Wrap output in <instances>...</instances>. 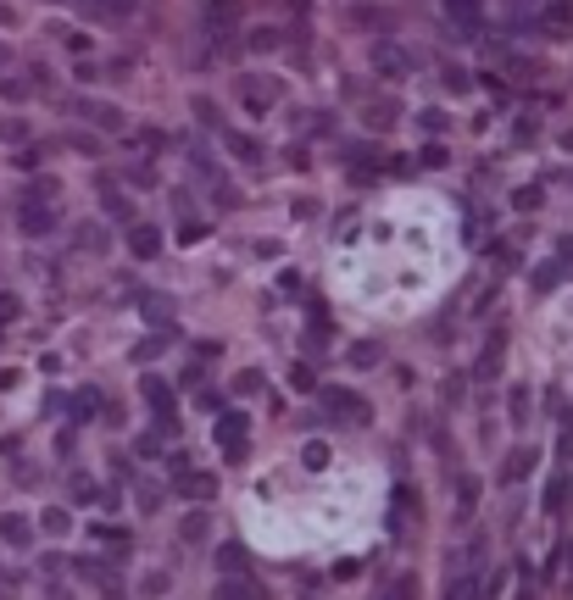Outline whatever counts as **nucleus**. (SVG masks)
I'll return each instance as SVG.
<instances>
[{
  "label": "nucleus",
  "mask_w": 573,
  "mask_h": 600,
  "mask_svg": "<svg viewBox=\"0 0 573 600\" xmlns=\"http://www.w3.org/2000/svg\"><path fill=\"white\" fill-rule=\"evenodd\" d=\"M445 17H451L457 40H479L485 33V0H445Z\"/></svg>",
  "instance_id": "f257e3e1"
},
{
  "label": "nucleus",
  "mask_w": 573,
  "mask_h": 600,
  "mask_svg": "<svg viewBox=\"0 0 573 600\" xmlns=\"http://www.w3.org/2000/svg\"><path fill=\"white\" fill-rule=\"evenodd\" d=\"M373 67L385 78H412L418 73V56H412L406 45H396V40H385V45H373Z\"/></svg>",
  "instance_id": "f03ea898"
},
{
  "label": "nucleus",
  "mask_w": 573,
  "mask_h": 600,
  "mask_svg": "<svg viewBox=\"0 0 573 600\" xmlns=\"http://www.w3.org/2000/svg\"><path fill=\"white\" fill-rule=\"evenodd\" d=\"M323 412L334 417V423H368V400L362 395H351V389H323Z\"/></svg>",
  "instance_id": "7ed1b4c3"
},
{
  "label": "nucleus",
  "mask_w": 573,
  "mask_h": 600,
  "mask_svg": "<svg viewBox=\"0 0 573 600\" xmlns=\"http://www.w3.org/2000/svg\"><path fill=\"white\" fill-rule=\"evenodd\" d=\"M245 428H250V423H245L240 412H223V417H217V428H212L229 461H245Z\"/></svg>",
  "instance_id": "20e7f679"
},
{
  "label": "nucleus",
  "mask_w": 573,
  "mask_h": 600,
  "mask_svg": "<svg viewBox=\"0 0 573 600\" xmlns=\"http://www.w3.org/2000/svg\"><path fill=\"white\" fill-rule=\"evenodd\" d=\"M73 117H84V123H95V128H106V133H123V112L117 106H106V100H73Z\"/></svg>",
  "instance_id": "39448f33"
},
{
  "label": "nucleus",
  "mask_w": 573,
  "mask_h": 600,
  "mask_svg": "<svg viewBox=\"0 0 573 600\" xmlns=\"http://www.w3.org/2000/svg\"><path fill=\"white\" fill-rule=\"evenodd\" d=\"M240 95H245V112H250V117H262L273 100H278V78L257 73V78H245V89H240Z\"/></svg>",
  "instance_id": "423d86ee"
},
{
  "label": "nucleus",
  "mask_w": 573,
  "mask_h": 600,
  "mask_svg": "<svg viewBox=\"0 0 573 600\" xmlns=\"http://www.w3.org/2000/svg\"><path fill=\"white\" fill-rule=\"evenodd\" d=\"M17 223H23V233H50L56 228V206H50V200H23Z\"/></svg>",
  "instance_id": "0eeeda50"
},
{
  "label": "nucleus",
  "mask_w": 573,
  "mask_h": 600,
  "mask_svg": "<svg viewBox=\"0 0 573 600\" xmlns=\"http://www.w3.org/2000/svg\"><path fill=\"white\" fill-rule=\"evenodd\" d=\"M129 250H134L140 261L162 256V228H156V223H129Z\"/></svg>",
  "instance_id": "6e6552de"
},
{
  "label": "nucleus",
  "mask_w": 573,
  "mask_h": 600,
  "mask_svg": "<svg viewBox=\"0 0 573 600\" xmlns=\"http://www.w3.org/2000/svg\"><path fill=\"white\" fill-rule=\"evenodd\" d=\"M140 389H145V400H150V412L162 417V433H173V389H168L162 378H145Z\"/></svg>",
  "instance_id": "1a4fd4ad"
},
{
  "label": "nucleus",
  "mask_w": 573,
  "mask_h": 600,
  "mask_svg": "<svg viewBox=\"0 0 573 600\" xmlns=\"http://www.w3.org/2000/svg\"><path fill=\"white\" fill-rule=\"evenodd\" d=\"M0 540H6L12 550H28V540H34V523H28L23 512H6V517H0Z\"/></svg>",
  "instance_id": "9d476101"
},
{
  "label": "nucleus",
  "mask_w": 573,
  "mask_h": 600,
  "mask_svg": "<svg viewBox=\"0 0 573 600\" xmlns=\"http://www.w3.org/2000/svg\"><path fill=\"white\" fill-rule=\"evenodd\" d=\"M101 200H106V217H117L123 228L134 223V200L123 195V189H112V178H106V173H101Z\"/></svg>",
  "instance_id": "9b49d317"
},
{
  "label": "nucleus",
  "mask_w": 573,
  "mask_h": 600,
  "mask_svg": "<svg viewBox=\"0 0 573 600\" xmlns=\"http://www.w3.org/2000/svg\"><path fill=\"white\" fill-rule=\"evenodd\" d=\"M501 356H506V333L496 328L490 340H485V356H479V367H473V378H496L501 373Z\"/></svg>",
  "instance_id": "f8f14e48"
},
{
  "label": "nucleus",
  "mask_w": 573,
  "mask_h": 600,
  "mask_svg": "<svg viewBox=\"0 0 573 600\" xmlns=\"http://www.w3.org/2000/svg\"><path fill=\"white\" fill-rule=\"evenodd\" d=\"M206 28H212V40L229 45V33H234V6L229 0H206Z\"/></svg>",
  "instance_id": "ddd939ff"
},
{
  "label": "nucleus",
  "mask_w": 573,
  "mask_h": 600,
  "mask_svg": "<svg viewBox=\"0 0 573 600\" xmlns=\"http://www.w3.org/2000/svg\"><path fill=\"white\" fill-rule=\"evenodd\" d=\"M223 145H229V156H240L250 167L262 161V140H250V133H240V128H223Z\"/></svg>",
  "instance_id": "4468645a"
},
{
  "label": "nucleus",
  "mask_w": 573,
  "mask_h": 600,
  "mask_svg": "<svg viewBox=\"0 0 573 600\" xmlns=\"http://www.w3.org/2000/svg\"><path fill=\"white\" fill-rule=\"evenodd\" d=\"M173 484H178V495H189V500H212V495H217V478H212V473H184V467H178Z\"/></svg>",
  "instance_id": "2eb2a0df"
},
{
  "label": "nucleus",
  "mask_w": 573,
  "mask_h": 600,
  "mask_svg": "<svg viewBox=\"0 0 573 600\" xmlns=\"http://www.w3.org/2000/svg\"><path fill=\"white\" fill-rule=\"evenodd\" d=\"M362 123H368V128H396V123H401V106L385 95V100H373V106L362 112Z\"/></svg>",
  "instance_id": "dca6fc26"
},
{
  "label": "nucleus",
  "mask_w": 573,
  "mask_h": 600,
  "mask_svg": "<svg viewBox=\"0 0 573 600\" xmlns=\"http://www.w3.org/2000/svg\"><path fill=\"white\" fill-rule=\"evenodd\" d=\"M445 600H485V578L479 573H457L451 589H445Z\"/></svg>",
  "instance_id": "f3484780"
},
{
  "label": "nucleus",
  "mask_w": 573,
  "mask_h": 600,
  "mask_svg": "<svg viewBox=\"0 0 573 600\" xmlns=\"http://www.w3.org/2000/svg\"><path fill=\"white\" fill-rule=\"evenodd\" d=\"M534 461H540V456H534V445H518L513 456H506V473H501V478H506V484H518V478H529V467H534Z\"/></svg>",
  "instance_id": "a211bd4d"
},
{
  "label": "nucleus",
  "mask_w": 573,
  "mask_h": 600,
  "mask_svg": "<svg viewBox=\"0 0 573 600\" xmlns=\"http://www.w3.org/2000/svg\"><path fill=\"white\" fill-rule=\"evenodd\" d=\"M546 33H557V40L573 33V0H557V6L546 12Z\"/></svg>",
  "instance_id": "6ab92c4d"
},
{
  "label": "nucleus",
  "mask_w": 573,
  "mask_h": 600,
  "mask_svg": "<svg viewBox=\"0 0 573 600\" xmlns=\"http://www.w3.org/2000/svg\"><path fill=\"white\" fill-rule=\"evenodd\" d=\"M540 506H546V517H557V512L568 506V478H562V467H557V478L546 484V500H540Z\"/></svg>",
  "instance_id": "aec40b11"
},
{
  "label": "nucleus",
  "mask_w": 573,
  "mask_h": 600,
  "mask_svg": "<svg viewBox=\"0 0 573 600\" xmlns=\"http://www.w3.org/2000/svg\"><path fill=\"white\" fill-rule=\"evenodd\" d=\"M217 600H262V589L240 584V573H229V584H217Z\"/></svg>",
  "instance_id": "412c9836"
},
{
  "label": "nucleus",
  "mask_w": 573,
  "mask_h": 600,
  "mask_svg": "<svg viewBox=\"0 0 573 600\" xmlns=\"http://www.w3.org/2000/svg\"><path fill=\"white\" fill-rule=\"evenodd\" d=\"M217 567H223V573H250L245 545H223V550H217Z\"/></svg>",
  "instance_id": "4be33fe9"
},
{
  "label": "nucleus",
  "mask_w": 573,
  "mask_h": 600,
  "mask_svg": "<svg viewBox=\"0 0 573 600\" xmlns=\"http://www.w3.org/2000/svg\"><path fill=\"white\" fill-rule=\"evenodd\" d=\"M301 467H306V473L329 467V445H323V440H306V445H301Z\"/></svg>",
  "instance_id": "5701e85b"
},
{
  "label": "nucleus",
  "mask_w": 573,
  "mask_h": 600,
  "mask_svg": "<svg viewBox=\"0 0 573 600\" xmlns=\"http://www.w3.org/2000/svg\"><path fill=\"white\" fill-rule=\"evenodd\" d=\"M178 533H184V545H201V540H206V512H189Z\"/></svg>",
  "instance_id": "b1692460"
},
{
  "label": "nucleus",
  "mask_w": 573,
  "mask_h": 600,
  "mask_svg": "<svg viewBox=\"0 0 573 600\" xmlns=\"http://www.w3.org/2000/svg\"><path fill=\"white\" fill-rule=\"evenodd\" d=\"M40 528H45V533H68V528H73V517L61 512V506H50V512H40Z\"/></svg>",
  "instance_id": "393cba45"
},
{
  "label": "nucleus",
  "mask_w": 573,
  "mask_h": 600,
  "mask_svg": "<svg viewBox=\"0 0 573 600\" xmlns=\"http://www.w3.org/2000/svg\"><path fill=\"white\" fill-rule=\"evenodd\" d=\"M351 17H357L362 28H378V23L390 28V12H385V6H351Z\"/></svg>",
  "instance_id": "a878e982"
},
{
  "label": "nucleus",
  "mask_w": 573,
  "mask_h": 600,
  "mask_svg": "<svg viewBox=\"0 0 573 600\" xmlns=\"http://www.w3.org/2000/svg\"><path fill=\"white\" fill-rule=\"evenodd\" d=\"M445 123H451V117H445L440 106H423V112H418V128H423V133H445Z\"/></svg>",
  "instance_id": "bb28decb"
},
{
  "label": "nucleus",
  "mask_w": 573,
  "mask_h": 600,
  "mask_svg": "<svg viewBox=\"0 0 573 600\" xmlns=\"http://www.w3.org/2000/svg\"><path fill=\"white\" fill-rule=\"evenodd\" d=\"M557 278H562V261H546V267H540V273H534V289L546 295V289H557Z\"/></svg>",
  "instance_id": "cd10ccee"
},
{
  "label": "nucleus",
  "mask_w": 573,
  "mask_h": 600,
  "mask_svg": "<svg viewBox=\"0 0 573 600\" xmlns=\"http://www.w3.org/2000/svg\"><path fill=\"white\" fill-rule=\"evenodd\" d=\"M140 306H145V317H150V323H168V317H173V306H168V295H162V300H156V295H145V300H140Z\"/></svg>",
  "instance_id": "c85d7f7f"
},
{
  "label": "nucleus",
  "mask_w": 573,
  "mask_h": 600,
  "mask_svg": "<svg viewBox=\"0 0 573 600\" xmlns=\"http://www.w3.org/2000/svg\"><path fill=\"white\" fill-rule=\"evenodd\" d=\"M101 406H106V400H101V389H84V395H78V406H73V417H95Z\"/></svg>",
  "instance_id": "c756f323"
},
{
  "label": "nucleus",
  "mask_w": 573,
  "mask_h": 600,
  "mask_svg": "<svg viewBox=\"0 0 573 600\" xmlns=\"http://www.w3.org/2000/svg\"><path fill=\"white\" fill-rule=\"evenodd\" d=\"M140 0H95V12H106V17H134Z\"/></svg>",
  "instance_id": "7c9ffc66"
},
{
  "label": "nucleus",
  "mask_w": 573,
  "mask_h": 600,
  "mask_svg": "<svg viewBox=\"0 0 573 600\" xmlns=\"http://www.w3.org/2000/svg\"><path fill=\"white\" fill-rule=\"evenodd\" d=\"M378 356H385V350H378L373 340H362V345H351V361H357V367H378Z\"/></svg>",
  "instance_id": "2f4dec72"
},
{
  "label": "nucleus",
  "mask_w": 573,
  "mask_h": 600,
  "mask_svg": "<svg viewBox=\"0 0 573 600\" xmlns=\"http://www.w3.org/2000/svg\"><path fill=\"white\" fill-rule=\"evenodd\" d=\"M290 389H296V395H312V389H317L312 367H290Z\"/></svg>",
  "instance_id": "473e14b6"
},
{
  "label": "nucleus",
  "mask_w": 573,
  "mask_h": 600,
  "mask_svg": "<svg viewBox=\"0 0 573 600\" xmlns=\"http://www.w3.org/2000/svg\"><path fill=\"white\" fill-rule=\"evenodd\" d=\"M284 45V33L278 28H262V33H250V50H278Z\"/></svg>",
  "instance_id": "72a5a7b5"
},
{
  "label": "nucleus",
  "mask_w": 573,
  "mask_h": 600,
  "mask_svg": "<svg viewBox=\"0 0 573 600\" xmlns=\"http://www.w3.org/2000/svg\"><path fill=\"white\" fill-rule=\"evenodd\" d=\"M17 317H23V300H17V295H0V328L17 323Z\"/></svg>",
  "instance_id": "f704fd0d"
},
{
  "label": "nucleus",
  "mask_w": 573,
  "mask_h": 600,
  "mask_svg": "<svg viewBox=\"0 0 573 600\" xmlns=\"http://www.w3.org/2000/svg\"><path fill=\"white\" fill-rule=\"evenodd\" d=\"M418 161H423V167H445V161H451V156H445V145L434 140V145H423V156H418Z\"/></svg>",
  "instance_id": "c9c22d12"
},
{
  "label": "nucleus",
  "mask_w": 573,
  "mask_h": 600,
  "mask_svg": "<svg viewBox=\"0 0 573 600\" xmlns=\"http://www.w3.org/2000/svg\"><path fill=\"white\" fill-rule=\"evenodd\" d=\"M234 389H240V395H257V389H262V373L250 367V373H240V378H234Z\"/></svg>",
  "instance_id": "e433bc0d"
},
{
  "label": "nucleus",
  "mask_w": 573,
  "mask_h": 600,
  "mask_svg": "<svg viewBox=\"0 0 573 600\" xmlns=\"http://www.w3.org/2000/svg\"><path fill=\"white\" fill-rule=\"evenodd\" d=\"M540 200H546V189H540V184H529V189H518V206H523V212H534V206H540Z\"/></svg>",
  "instance_id": "4c0bfd02"
},
{
  "label": "nucleus",
  "mask_w": 573,
  "mask_h": 600,
  "mask_svg": "<svg viewBox=\"0 0 573 600\" xmlns=\"http://www.w3.org/2000/svg\"><path fill=\"white\" fill-rule=\"evenodd\" d=\"M445 89H451V95L468 89V73H462V67H445Z\"/></svg>",
  "instance_id": "58836bf2"
},
{
  "label": "nucleus",
  "mask_w": 573,
  "mask_h": 600,
  "mask_svg": "<svg viewBox=\"0 0 573 600\" xmlns=\"http://www.w3.org/2000/svg\"><path fill=\"white\" fill-rule=\"evenodd\" d=\"M189 112H196L206 128H217V106H212V100H196V106H189Z\"/></svg>",
  "instance_id": "ea45409f"
},
{
  "label": "nucleus",
  "mask_w": 573,
  "mask_h": 600,
  "mask_svg": "<svg viewBox=\"0 0 573 600\" xmlns=\"http://www.w3.org/2000/svg\"><path fill=\"white\" fill-rule=\"evenodd\" d=\"M73 73H78L84 84H95V78H106V67H95V61H78V67H73Z\"/></svg>",
  "instance_id": "a19ab883"
},
{
  "label": "nucleus",
  "mask_w": 573,
  "mask_h": 600,
  "mask_svg": "<svg viewBox=\"0 0 573 600\" xmlns=\"http://www.w3.org/2000/svg\"><path fill=\"white\" fill-rule=\"evenodd\" d=\"M68 145H73V150H84V156H95V150H101V145L89 140V133H68Z\"/></svg>",
  "instance_id": "79ce46f5"
},
{
  "label": "nucleus",
  "mask_w": 573,
  "mask_h": 600,
  "mask_svg": "<svg viewBox=\"0 0 573 600\" xmlns=\"http://www.w3.org/2000/svg\"><path fill=\"white\" fill-rule=\"evenodd\" d=\"M129 178H134V184H156V167H145V161H134V167H129Z\"/></svg>",
  "instance_id": "37998d69"
},
{
  "label": "nucleus",
  "mask_w": 573,
  "mask_h": 600,
  "mask_svg": "<svg viewBox=\"0 0 573 600\" xmlns=\"http://www.w3.org/2000/svg\"><path fill=\"white\" fill-rule=\"evenodd\" d=\"M513 417H518V423L529 417V389H513Z\"/></svg>",
  "instance_id": "c03bdc74"
},
{
  "label": "nucleus",
  "mask_w": 573,
  "mask_h": 600,
  "mask_svg": "<svg viewBox=\"0 0 573 600\" xmlns=\"http://www.w3.org/2000/svg\"><path fill=\"white\" fill-rule=\"evenodd\" d=\"M134 450H140V456H156V450H162V433H145V440H140Z\"/></svg>",
  "instance_id": "a18cd8bd"
},
{
  "label": "nucleus",
  "mask_w": 573,
  "mask_h": 600,
  "mask_svg": "<svg viewBox=\"0 0 573 600\" xmlns=\"http://www.w3.org/2000/svg\"><path fill=\"white\" fill-rule=\"evenodd\" d=\"M162 345H168V340H145V345L134 350V361H150V356H156V350H162Z\"/></svg>",
  "instance_id": "49530a36"
},
{
  "label": "nucleus",
  "mask_w": 573,
  "mask_h": 600,
  "mask_svg": "<svg viewBox=\"0 0 573 600\" xmlns=\"http://www.w3.org/2000/svg\"><path fill=\"white\" fill-rule=\"evenodd\" d=\"M0 89H6V100H28V84H17V78H6Z\"/></svg>",
  "instance_id": "de8ad7c7"
},
{
  "label": "nucleus",
  "mask_w": 573,
  "mask_h": 600,
  "mask_svg": "<svg viewBox=\"0 0 573 600\" xmlns=\"http://www.w3.org/2000/svg\"><path fill=\"white\" fill-rule=\"evenodd\" d=\"M73 500H95V484H89V478H73Z\"/></svg>",
  "instance_id": "09e8293b"
},
{
  "label": "nucleus",
  "mask_w": 573,
  "mask_h": 600,
  "mask_svg": "<svg viewBox=\"0 0 573 600\" xmlns=\"http://www.w3.org/2000/svg\"><path fill=\"white\" fill-rule=\"evenodd\" d=\"M396 600H418V584H412V578H401V584H396Z\"/></svg>",
  "instance_id": "8fccbe9b"
},
{
  "label": "nucleus",
  "mask_w": 573,
  "mask_h": 600,
  "mask_svg": "<svg viewBox=\"0 0 573 600\" xmlns=\"http://www.w3.org/2000/svg\"><path fill=\"white\" fill-rule=\"evenodd\" d=\"M6 61H12V50H6V45H0V67H6Z\"/></svg>",
  "instance_id": "3c124183"
},
{
  "label": "nucleus",
  "mask_w": 573,
  "mask_h": 600,
  "mask_svg": "<svg viewBox=\"0 0 573 600\" xmlns=\"http://www.w3.org/2000/svg\"><path fill=\"white\" fill-rule=\"evenodd\" d=\"M0 17H6V6H0Z\"/></svg>",
  "instance_id": "603ef678"
}]
</instances>
